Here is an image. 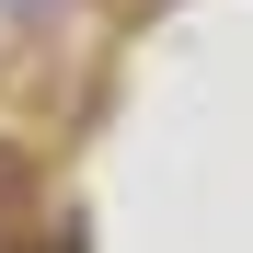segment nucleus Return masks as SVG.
<instances>
[{
	"mask_svg": "<svg viewBox=\"0 0 253 253\" xmlns=\"http://www.w3.org/2000/svg\"><path fill=\"white\" fill-rule=\"evenodd\" d=\"M35 253H81V230H46V242H35Z\"/></svg>",
	"mask_w": 253,
	"mask_h": 253,
	"instance_id": "obj_1",
	"label": "nucleus"
},
{
	"mask_svg": "<svg viewBox=\"0 0 253 253\" xmlns=\"http://www.w3.org/2000/svg\"><path fill=\"white\" fill-rule=\"evenodd\" d=\"M12 12H46V0H12Z\"/></svg>",
	"mask_w": 253,
	"mask_h": 253,
	"instance_id": "obj_2",
	"label": "nucleus"
}]
</instances>
